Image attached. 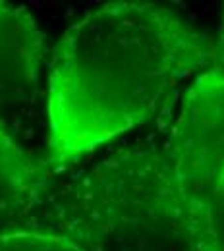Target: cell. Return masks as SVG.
Instances as JSON below:
<instances>
[{
    "label": "cell",
    "mask_w": 224,
    "mask_h": 251,
    "mask_svg": "<svg viewBox=\"0 0 224 251\" xmlns=\"http://www.w3.org/2000/svg\"><path fill=\"white\" fill-rule=\"evenodd\" d=\"M199 251H224V170L197 205Z\"/></svg>",
    "instance_id": "8992f818"
},
{
    "label": "cell",
    "mask_w": 224,
    "mask_h": 251,
    "mask_svg": "<svg viewBox=\"0 0 224 251\" xmlns=\"http://www.w3.org/2000/svg\"><path fill=\"white\" fill-rule=\"evenodd\" d=\"M45 35L24 8L0 2V124L18 139L31 131L43 97Z\"/></svg>",
    "instance_id": "277c9868"
},
{
    "label": "cell",
    "mask_w": 224,
    "mask_h": 251,
    "mask_svg": "<svg viewBox=\"0 0 224 251\" xmlns=\"http://www.w3.org/2000/svg\"><path fill=\"white\" fill-rule=\"evenodd\" d=\"M162 143L182 186L199 205L224 170V58L186 87Z\"/></svg>",
    "instance_id": "3957f363"
},
{
    "label": "cell",
    "mask_w": 224,
    "mask_h": 251,
    "mask_svg": "<svg viewBox=\"0 0 224 251\" xmlns=\"http://www.w3.org/2000/svg\"><path fill=\"white\" fill-rule=\"evenodd\" d=\"M217 37L155 2H110L58 41L47 75V160L58 172L149 124L221 60Z\"/></svg>",
    "instance_id": "6da1fadb"
},
{
    "label": "cell",
    "mask_w": 224,
    "mask_h": 251,
    "mask_svg": "<svg viewBox=\"0 0 224 251\" xmlns=\"http://www.w3.org/2000/svg\"><path fill=\"white\" fill-rule=\"evenodd\" d=\"M56 182L47 157L35 155L0 124V232L31 230Z\"/></svg>",
    "instance_id": "5b68a950"
},
{
    "label": "cell",
    "mask_w": 224,
    "mask_h": 251,
    "mask_svg": "<svg viewBox=\"0 0 224 251\" xmlns=\"http://www.w3.org/2000/svg\"><path fill=\"white\" fill-rule=\"evenodd\" d=\"M31 230L85 251H199L197 205L162 141L118 149L56 182Z\"/></svg>",
    "instance_id": "7a4b0ae2"
},
{
    "label": "cell",
    "mask_w": 224,
    "mask_h": 251,
    "mask_svg": "<svg viewBox=\"0 0 224 251\" xmlns=\"http://www.w3.org/2000/svg\"><path fill=\"white\" fill-rule=\"evenodd\" d=\"M0 251H85L64 234L49 230L0 232Z\"/></svg>",
    "instance_id": "52a82bcc"
},
{
    "label": "cell",
    "mask_w": 224,
    "mask_h": 251,
    "mask_svg": "<svg viewBox=\"0 0 224 251\" xmlns=\"http://www.w3.org/2000/svg\"><path fill=\"white\" fill-rule=\"evenodd\" d=\"M217 41H219V50H221V56L224 58V14H223V24H221V33H219Z\"/></svg>",
    "instance_id": "ba28073f"
}]
</instances>
